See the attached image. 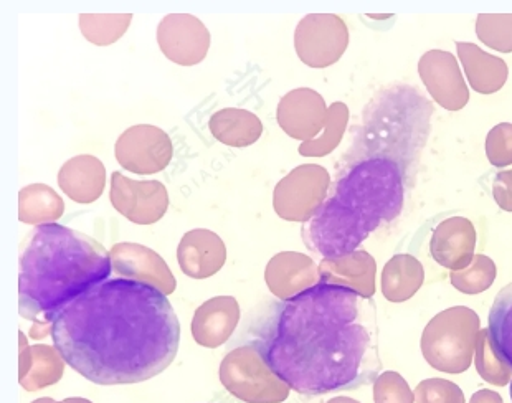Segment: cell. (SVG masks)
<instances>
[{
    "instance_id": "6da1fadb",
    "label": "cell",
    "mask_w": 512,
    "mask_h": 403,
    "mask_svg": "<svg viewBox=\"0 0 512 403\" xmlns=\"http://www.w3.org/2000/svg\"><path fill=\"white\" fill-rule=\"evenodd\" d=\"M255 344L273 372L301 395L361 389L384 367L374 301L328 283L278 304Z\"/></svg>"
},
{
    "instance_id": "7a4b0ae2",
    "label": "cell",
    "mask_w": 512,
    "mask_h": 403,
    "mask_svg": "<svg viewBox=\"0 0 512 403\" xmlns=\"http://www.w3.org/2000/svg\"><path fill=\"white\" fill-rule=\"evenodd\" d=\"M52 339L68 366L93 384H139L174 362L181 323L166 294L116 278L68 303L53 318Z\"/></svg>"
},
{
    "instance_id": "3957f363",
    "label": "cell",
    "mask_w": 512,
    "mask_h": 403,
    "mask_svg": "<svg viewBox=\"0 0 512 403\" xmlns=\"http://www.w3.org/2000/svg\"><path fill=\"white\" fill-rule=\"evenodd\" d=\"M111 270L110 252L95 238L58 223L38 225L20 252V316L52 324L73 299L108 281Z\"/></svg>"
},
{
    "instance_id": "277c9868",
    "label": "cell",
    "mask_w": 512,
    "mask_h": 403,
    "mask_svg": "<svg viewBox=\"0 0 512 403\" xmlns=\"http://www.w3.org/2000/svg\"><path fill=\"white\" fill-rule=\"evenodd\" d=\"M405 177L389 159H366L344 167L328 199L304 223L303 242L323 258H341L402 214Z\"/></svg>"
},
{
    "instance_id": "5b68a950",
    "label": "cell",
    "mask_w": 512,
    "mask_h": 403,
    "mask_svg": "<svg viewBox=\"0 0 512 403\" xmlns=\"http://www.w3.org/2000/svg\"><path fill=\"white\" fill-rule=\"evenodd\" d=\"M433 114L432 101L415 86H385L364 108L344 164L389 159L400 167L405 182H412L430 138Z\"/></svg>"
},
{
    "instance_id": "8992f818",
    "label": "cell",
    "mask_w": 512,
    "mask_h": 403,
    "mask_svg": "<svg viewBox=\"0 0 512 403\" xmlns=\"http://www.w3.org/2000/svg\"><path fill=\"white\" fill-rule=\"evenodd\" d=\"M481 321L475 309L453 306L430 319L423 329L422 354L433 369L463 374L475 357Z\"/></svg>"
},
{
    "instance_id": "52a82bcc",
    "label": "cell",
    "mask_w": 512,
    "mask_h": 403,
    "mask_svg": "<svg viewBox=\"0 0 512 403\" xmlns=\"http://www.w3.org/2000/svg\"><path fill=\"white\" fill-rule=\"evenodd\" d=\"M219 374L227 392L245 403H281L290 397V385L268 366L256 344L228 352Z\"/></svg>"
},
{
    "instance_id": "ba28073f",
    "label": "cell",
    "mask_w": 512,
    "mask_h": 403,
    "mask_svg": "<svg viewBox=\"0 0 512 403\" xmlns=\"http://www.w3.org/2000/svg\"><path fill=\"white\" fill-rule=\"evenodd\" d=\"M331 176L323 166L304 164L278 182L273 194V209L288 222H309L328 199Z\"/></svg>"
},
{
    "instance_id": "9c48e42d",
    "label": "cell",
    "mask_w": 512,
    "mask_h": 403,
    "mask_svg": "<svg viewBox=\"0 0 512 403\" xmlns=\"http://www.w3.org/2000/svg\"><path fill=\"white\" fill-rule=\"evenodd\" d=\"M349 47V29L336 14H309L294 30L299 60L311 68H328L341 60Z\"/></svg>"
},
{
    "instance_id": "30bf717a",
    "label": "cell",
    "mask_w": 512,
    "mask_h": 403,
    "mask_svg": "<svg viewBox=\"0 0 512 403\" xmlns=\"http://www.w3.org/2000/svg\"><path fill=\"white\" fill-rule=\"evenodd\" d=\"M174 156V146L164 129L138 124L126 129L114 144L119 166L138 176H151L166 169Z\"/></svg>"
},
{
    "instance_id": "8fae6325",
    "label": "cell",
    "mask_w": 512,
    "mask_h": 403,
    "mask_svg": "<svg viewBox=\"0 0 512 403\" xmlns=\"http://www.w3.org/2000/svg\"><path fill=\"white\" fill-rule=\"evenodd\" d=\"M111 204L124 219L136 225H152L166 215L169 194L159 181H133L121 172L111 174Z\"/></svg>"
},
{
    "instance_id": "7c38bea8",
    "label": "cell",
    "mask_w": 512,
    "mask_h": 403,
    "mask_svg": "<svg viewBox=\"0 0 512 403\" xmlns=\"http://www.w3.org/2000/svg\"><path fill=\"white\" fill-rule=\"evenodd\" d=\"M157 43L172 63L194 67L209 53L210 32L195 15L169 14L157 27Z\"/></svg>"
},
{
    "instance_id": "4fadbf2b",
    "label": "cell",
    "mask_w": 512,
    "mask_h": 403,
    "mask_svg": "<svg viewBox=\"0 0 512 403\" xmlns=\"http://www.w3.org/2000/svg\"><path fill=\"white\" fill-rule=\"evenodd\" d=\"M418 75L433 101L446 111H460L470 101V88L461 73L460 62L445 50L423 53Z\"/></svg>"
},
{
    "instance_id": "5bb4252c",
    "label": "cell",
    "mask_w": 512,
    "mask_h": 403,
    "mask_svg": "<svg viewBox=\"0 0 512 403\" xmlns=\"http://www.w3.org/2000/svg\"><path fill=\"white\" fill-rule=\"evenodd\" d=\"M329 106L318 91L296 88L281 98L276 119L283 133L303 143L313 141L323 133L328 123Z\"/></svg>"
},
{
    "instance_id": "9a60e30c",
    "label": "cell",
    "mask_w": 512,
    "mask_h": 403,
    "mask_svg": "<svg viewBox=\"0 0 512 403\" xmlns=\"http://www.w3.org/2000/svg\"><path fill=\"white\" fill-rule=\"evenodd\" d=\"M110 255L114 271L123 278L146 283L166 296L176 291L177 281L171 268L151 248L138 243H116Z\"/></svg>"
},
{
    "instance_id": "2e32d148",
    "label": "cell",
    "mask_w": 512,
    "mask_h": 403,
    "mask_svg": "<svg viewBox=\"0 0 512 403\" xmlns=\"http://www.w3.org/2000/svg\"><path fill=\"white\" fill-rule=\"evenodd\" d=\"M265 281L275 298L288 301L318 285L319 268L308 255L281 252L268 261Z\"/></svg>"
},
{
    "instance_id": "e0dca14e",
    "label": "cell",
    "mask_w": 512,
    "mask_h": 403,
    "mask_svg": "<svg viewBox=\"0 0 512 403\" xmlns=\"http://www.w3.org/2000/svg\"><path fill=\"white\" fill-rule=\"evenodd\" d=\"M476 228L465 217H451L438 223L433 230L430 253L443 268L461 271L475 258Z\"/></svg>"
},
{
    "instance_id": "ac0fdd59",
    "label": "cell",
    "mask_w": 512,
    "mask_h": 403,
    "mask_svg": "<svg viewBox=\"0 0 512 403\" xmlns=\"http://www.w3.org/2000/svg\"><path fill=\"white\" fill-rule=\"evenodd\" d=\"M177 261L185 276L205 280L222 270L227 261V247L212 230L195 228L182 237L177 248Z\"/></svg>"
},
{
    "instance_id": "d6986e66",
    "label": "cell",
    "mask_w": 512,
    "mask_h": 403,
    "mask_svg": "<svg viewBox=\"0 0 512 403\" xmlns=\"http://www.w3.org/2000/svg\"><path fill=\"white\" fill-rule=\"evenodd\" d=\"M242 318L240 304L233 296H215L197 308L190 324L195 342L217 349L232 337Z\"/></svg>"
},
{
    "instance_id": "ffe728a7",
    "label": "cell",
    "mask_w": 512,
    "mask_h": 403,
    "mask_svg": "<svg viewBox=\"0 0 512 403\" xmlns=\"http://www.w3.org/2000/svg\"><path fill=\"white\" fill-rule=\"evenodd\" d=\"M319 283L344 286L364 298H374L377 263L366 250L341 258H324L318 265Z\"/></svg>"
},
{
    "instance_id": "44dd1931",
    "label": "cell",
    "mask_w": 512,
    "mask_h": 403,
    "mask_svg": "<svg viewBox=\"0 0 512 403\" xmlns=\"http://www.w3.org/2000/svg\"><path fill=\"white\" fill-rule=\"evenodd\" d=\"M58 185L73 202L93 204L106 187L105 164L90 154L73 157L58 172Z\"/></svg>"
},
{
    "instance_id": "7402d4cb",
    "label": "cell",
    "mask_w": 512,
    "mask_h": 403,
    "mask_svg": "<svg viewBox=\"0 0 512 403\" xmlns=\"http://www.w3.org/2000/svg\"><path fill=\"white\" fill-rule=\"evenodd\" d=\"M456 50L473 91L479 95H494L503 90L509 76L508 63L503 58L484 52L470 42H456Z\"/></svg>"
},
{
    "instance_id": "603a6c76",
    "label": "cell",
    "mask_w": 512,
    "mask_h": 403,
    "mask_svg": "<svg viewBox=\"0 0 512 403\" xmlns=\"http://www.w3.org/2000/svg\"><path fill=\"white\" fill-rule=\"evenodd\" d=\"M425 283V268L417 258L400 253L390 258L382 270V294L390 303H405Z\"/></svg>"
},
{
    "instance_id": "cb8c5ba5",
    "label": "cell",
    "mask_w": 512,
    "mask_h": 403,
    "mask_svg": "<svg viewBox=\"0 0 512 403\" xmlns=\"http://www.w3.org/2000/svg\"><path fill=\"white\" fill-rule=\"evenodd\" d=\"M209 129L219 143L230 147H248L263 134V123L252 111L225 108L212 114Z\"/></svg>"
},
{
    "instance_id": "d4e9b609",
    "label": "cell",
    "mask_w": 512,
    "mask_h": 403,
    "mask_svg": "<svg viewBox=\"0 0 512 403\" xmlns=\"http://www.w3.org/2000/svg\"><path fill=\"white\" fill-rule=\"evenodd\" d=\"M65 212V204L60 195L45 184L27 185L20 190L19 220L29 225L55 223Z\"/></svg>"
},
{
    "instance_id": "484cf974",
    "label": "cell",
    "mask_w": 512,
    "mask_h": 403,
    "mask_svg": "<svg viewBox=\"0 0 512 403\" xmlns=\"http://www.w3.org/2000/svg\"><path fill=\"white\" fill-rule=\"evenodd\" d=\"M65 364L67 362L60 356L57 347L37 344L32 347V366L29 374L24 380H20V385L24 387L25 392L34 394L38 390L58 384L65 374Z\"/></svg>"
},
{
    "instance_id": "4316f807",
    "label": "cell",
    "mask_w": 512,
    "mask_h": 403,
    "mask_svg": "<svg viewBox=\"0 0 512 403\" xmlns=\"http://www.w3.org/2000/svg\"><path fill=\"white\" fill-rule=\"evenodd\" d=\"M488 331L494 349L512 369V283L496 294L489 311Z\"/></svg>"
},
{
    "instance_id": "83f0119b",
    "label": "cell",
    "mask_w": 512,
    "mask_h": 403,
    "mask_svg": "<svg viewBox=\"0 0 512 403\" xmlns=\"http://www.w3.org/2000/svg\"><path fill=\"white\" fill-rule=\"evenodd\" d=\"M349 124V108L341 101L329 106L328 123L318 138L308 143H301L298 152L304 157H324L331 154L341 144Z\"/></svg>"
},
{
    "instance_id": "f1b7e54d",
    "label": "cell",
    "mask_w": 512,
    "mask_h": 403,
    "mask_svg": "<svg viewBox=\"0 0 512 403\" xmlns=\"http://www.w3.org/2000/svg\"><path fill=\"white\" fill-rule=\"evenodd\" d=\"M131 20V14H81L80 30L88 42L108 47L126 34Z\"/></svg>"
},
{
    "instance_id": "f546056e",
    "label": "cell",
    "mask_w": 512,
    "mask_h": 403,
    "mask_svg": "<svg viewBox=\"0 0 512 403\" xmlns=\"http://www.w3.org/2000/svg\"><path fill=\"white\" fill-rule=\"evenodd\" d=\"M475 366L481 379L496 387H506L512 382V369L494 349L488 329H481L476 341Z\"/></svg>"
},
{
    "instance_id": "4dcf8cb0",
    "label": "cell",
    "mask_w": 512,
    "mask_h": 403,
    "mask_svg": "<svg viewBox=\"0 0 512 403\" xmlns=\"http://www.w3.org/2000/svg\"><path fill=\"white\" fill-rule=\"evenodd\" d=\"M496 265L486 255H475L465 270L451 271L450 281L455 290L463 294H481L488 291L496 280Z\"/></svg>"
},
{
    "instance_id": "1f68e13d",
    "label": "cell",
    "mask_w": 512,
    "mask_h": 403,
    "mask_svg": "<svg viewBox=\"0 0 512 403\" xmlns=\"http://www.w3.org/2000/svg\"><path fill=\"white\" fill-rule=\"evenodd\" d=\"M476 35L486 47L499 53H512V14H479Z\"/></svg>"
},
{
    "instance_id": "d6a6232c",
    "label": "cell",
    "mask_w": 512,
    "mask_h": 403,
    "mask_svg": "<svg viewBox=\"0 0 512 403\" xmlns=\"http://www.w3.org/2000/svg\"><path fill=\"white\" fill-rule=\"evenodd\" d=\"M413 394L415 403H466L465 392L460 385L438 377L422 380Z\"/></svg>"
},
{
    "instance_id": "836d02e7",
    "label": "cell",
    "mask_w": 512,
    "mask_h": 403,
    "mask_svg": "<svg viewBox=\"0 0 512 403\" xmlns=\"http://www.w3.org/2000/svg\"><path fill=\"white\" fill-rule=\"evenodd\" d=\"M375 403H415V394L399 372L389 370L375 379Z\"/></svg>"
},
{
    "instance_id": "e575fe53",
    "label": "cell",
    "mask_w": 512,
    "mask_h": 403,
    "mask_svg": "<svg viewBox=\"0 0 512 403\" xmlns=\"http://www.w3.org/2000/svg\"><path fill=\"white\" fill-rule=\"evenodd\" d=\"M484 151L494 167L512 166V124L494 126L486 136Z\"/></svg>"
},
{
    "instance_id": "d590c367",
    "label": "cell",
    "mask_w": 512,
    "mask_h": 403,
    "mask_svg": "<svg viewBox=\"0 0 512 403\" xmlns=\"http://www.w3.org/2000/svg\"><path fill=\"white\" fill-rule=\"evenodd\" d=\"M493 197L499 209L512 214V169L501 171L494 177Z\"/></svg>"
},
{
    "instance_id": "8d00e7d4",
    "label": "cell",
    "mask_w": 512,
    "mask_h": 403,
    "mask_svg": "<svg viewBox=\"0 0 512 403\" xmlns=\"http://www.w3.org/2000/svg\"><path fill=\"white\" fill-rule=\"evenodd\" d=\"M20 341V361H19V379L24 380L29 374L30 366H32V347L29 346V339L24 332H19Z\"/></svg>"
},
{
    "instance_id": "74e56055",
    "label": "cell",
    "mask_w": 512,
    "mask_h": 403,
    "mask_svg": "<svg viewBox=\"0 0 512 403\" xmlns=\"http://www.w3.org/2000/svg\"><path fill=\"white\" fill-rule=\"evenodd\" d=\"M470 403H504L503 397L494 392V390H478L476 394L471 397Z\"/></svg>"
},
{
    "instance_id": "f35d334b",
    "label": "cell",
    "mask_w": 512,
    "mask_h": 403,
    "mask_svg": "<svg viewBox=\"0 0 512 403\" xmlns=\"http://www.w3.org/2000/svg\"><path fill=\"white\" fill-rule=\"evenodd\" d=\"M48 334H52V324H38L34 323L32 329H30V337L32 339H43V337H47Z\"/></svg>"
},
{
    "instance_id": "ab89813d",
    "label": "cell",
    "mask_w": 512,
    "mask_h": 403,
    "mask_svg": "<svg viewBox=\"0 0 512 403\" xmlns=\"http://www.w3.org/2000/svg\"><path fill=\"white\" fill-rule=\"evenodd\" d=\"M326 403H361L357 400L351 399V397H334V399L328 400Z\"/></svg>"
},
{
    "instance_id": "60d3db41",
    "label": "cell",
    "mask_w": 512,
    "mask_h": 403,
    "mask_svg": "<svg viewBox=\"0 0 512 403\" xmlns=\"http://www.w3.org/2000/svg\"><path fill=\"white\" fill-rule=\"evenodd\" d=\"M63 403H93L90 400L81 399V397H72V399H65Z\"/></svg>"
},
{
    "instance_id": "b9f144b4",
    "label": "cell",
    "mask_w": 512,
    "mask_h": 403,
    "mask_svg": "<svg viewBox=\"0 0 512 403\" xmlns=\"http://www.w3.org/2000/svg\"><path fill=\"white\" fill-rule=\"evenodd\" d=\"M369 17H370V19H375V20H389V19H392V17H394V15H374V14H370Z\"/></svg>"
},
{
    "instance_id": "7bdbcfd3",
    "label": "cell",
    "mask_w": 512,
    "mask_h": 403,
    "mask_svg": "<svg viewBox=\"0 0 512 403\" xmlns=\"http://www.w3.org/2000/svg\"><path fill=\"white\" fill-rule=\"evenodd\" d=\"M53 399H48V397H43V399H37L32 403H52Z\"/></svg>"
},
{
    "instance_id": "ee69618b",
    "label": "cell",
    "mask_w": 512,
    "mask_h": 403,
    "mask_svg": "<svg viewBox=\"0 0 512 403\" xmlns=\"http://www.w3.org/2000/svg\"><path fill=\"white\" fill-rule=\"evenodd\" d=\"M511 400H512V382H511Z\"/></svg>"
},
{
    "instance_id": "f6af8a7d",
    "label": "cell",
    "mask_w": 512,
    "mask_h": 403,
    "mask_svg": "<svg viewBox=\"0 0 512 403\" xmlns=\"http://www.w3.org/2000/svg\"><path fill=\"white\" fill-rule=\"evenodd\" d=\"M52 403H63V402H55V400H53V402H52Z\"/></svg>"
}]
</instances>
